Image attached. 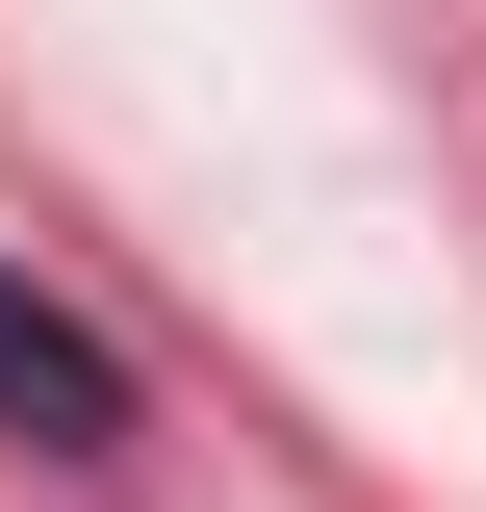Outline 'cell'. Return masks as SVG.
<instances>
[{
  "label": "cell",
  "mask_w": 486,
  "mask_h": 512,
  "mask_svg": "<svg viewBox=\"0 0 486 512\" xmlns=\"http://www.w3.org/2000/svg\"><path fill=\"white\" fill-rule=\"evenodd\" d=\"M0 436H52V461H128V359L52 308V282H0Z\"/></svg>",
  "instance_id": "cell-1"
}]
</instances>
